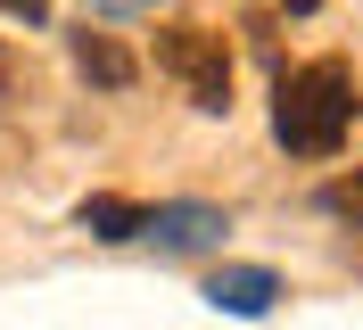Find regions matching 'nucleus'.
I'll list each match as a JSON object with an SVG mask.
<instances>
[{
    "label": "nucleus",
    "mask_w": 363,
    "mask_h": 330,
    "mask_svg": "<svg viewBox=\"0 0 363 330\" xmlns=\"http://www.w3.org/2000/svg\"><path fill=\"white\" fill-rule=\"evenodd\" d=\"M9 83H17V58H9V50H0V91H9Z\"/></svg>",
    "instance_id": "nucleus-10"
},
{
    "label": "nucleus",
    "mask_w": 363,
    "mask_h": 330,
    "mask_svg": "<svg viewBox=\"0 0 363 330\" xmlns=\"http://www.w3.org/2000/svg\"><path fill=\"white\" fill-rule=\"evenodd\" d=\"M140 9H157V0H91V17H140Z\"/></svg>",
    "instance_id": "nucleus-8"
},
{
    "label": "nucleus",
    "mask_w": 363,
    "mask_h": 330,
    "mask_svg": "<svg viewBox=\"0 0 363 330\" xmlns=\"http://www.w3.org/2000/svg\"><path fill=\"white\" fill-rule=\"evenodd\" d=\"M0 17H25V25H42V17H50V0H0Z\"/></svg>",
    "instance_id": "nucleus-9"
},
{
    "label": "nucleus",
    "mask_w": 363,
    "mask_h": 330,
    "mask_svg": "<svg viewBox=\"0 0 363 330\" xmlns=\"http://www.w3.org/2000/svg\"><path fill=\"white\" fill-rule=\"evenodd\" d=\"M157 66L190 91V108H206V116L231 108V50H223V33H206V25H165L157 33Z\"/></svg>",
    "instance_id": "nucleus-2"
},
{
    "label": "nucleus",
    "mask_w": 363,
    "mask_h": 330,
    "mask_svg": "<svg viewBox=\"0 0 363 330\" xmlns=\"http://www.w3.org/2000/svg\"><path fill=\"white\" fill-rule=\"evenodd\" d=\"M272 297H281V273H264V264H223L206 281V306L215 314H272Z\"/></svg>",
    "instance_id": "nucleus-4"
},
{
    "label": "nucleus",
    "mask_w": 363,
    "mask_h": 330,
    "mask_svg": "<svg viewBox=\"0 0 363 330\" xmlns=\"http://www.w3.org/2000/svg\"><path fill=\"white\" fill-rule=\"evenodd\" d=\"M289 9H297V17H306V9H322V0H289Z\"/></svg>",
    "instance_id": "nucleus-11"
},
{
    "label": "nucleus",
    "mask_w": 363,
    "mask_h": 330,
    "mask_svg": "<svg viewBox=\"0 0 363 330\" xmlns=\"http://www.w3.org/2000/svg\"><path fill=\"white\" fill-rule=\"evenodd\" d=\"M355 66L347 58H306L281 75L272 91V141L289 157H339V141L355 132Z\"/></svg>",
    "instance_id": "nucleus-1"
},
{
    "label": "nucleus",
    "mask_w": 363,
    "mask_h": 330,
    "mask_svg": "<svg viewBox=\"0 0 363 330\" xmlns=\"http://www.w3.org/2000/svg\"><path fill=\"white\" fill-rule=\"evenodd\" d=\"M322 207H330V215H347V223L363 231V165H355V174H339V182H330V190H322Z\"/></svg>",
    "instance_id": "nucleus-7"
},
{
    "label": "nucleus",
    "mask_w": 363,
    "mask_h": 330,
    "mask_svg": "<svg viewBox=\"0 0 363 330\" xmlns=\"http://www.w3.org/2000/svg\"><path fill=\"white\" fill-rule=\"evenodd\" d=\"M74 66H83V75H91L99 91H124V83L140 75V66H133V50L116 42V33H91V25L74 33Z\"/></svg>",
    "instance_id": "nucleus-5"
},
{
    "label": "nucleus",
    "mask_w": 363,
    "mask_h": 330,
    "mask_svg": "<svg viewBox=\"0 0 363 330\" xmlns=\"http://www.w3.org/2000/svg\"><path fill=\"white\" fill-rule=\"evenodd\" d=\"M231 223H223V207H206V198H165V207H149V231L140 240H157V248H174V256H190V248H215Z\"/></svg>",
    "instance_id": "nucleus-3"
},
{
    "label": "nucleus",
    "mask_w": 363,
    "mask_h": 330,
    "mask_svg": "<svg viewBox=\"0 0 363 330\" xmlns=\"http://www.w3.org/2000/svg\"><path fill=\"white\" fill-rule=\"evenodd\" d=\"M74 223H83L91 240H140V231H149V207H140V198H83V207H74Z\"/></svg>",
    "instance_id": "nucleus-6"
}]
</instances>
